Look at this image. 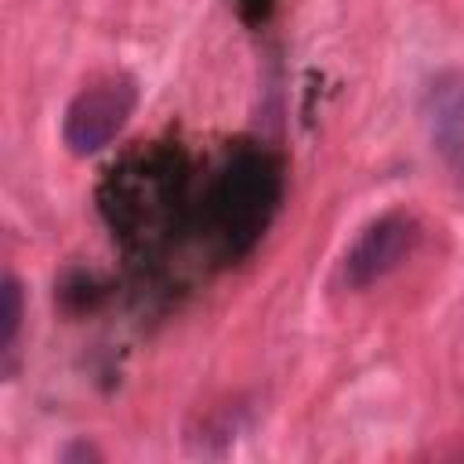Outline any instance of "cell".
I'll use <instances>...</instances> for the list:
<instances>
[{
  "label": "cell",
  "instance_id": "obj_7",
  "mask_svg": "<svg viewBox=\"0 0 464 464\" xmlns=\"http://www.w3.org/2000/svg\"><path fill=\"white\" fill-rule=\"evenodd\" d=\"M72 457H98V450H94V446H83V442H80V446H69V450L62 453V460H72Z\"/></svg>",
  "mask_w": 464,
  "mask_h": 464
},
{
  "label": "cell",
  "instance_id": "obj_4",
  "mask_svg": "<svg viewBox=\"0 0 464 464\" xmlns=\"http://www.w3.org/2000/svg\"><path fill=\"white\" fill-rule=\"evenodd\" d=\"M417 236H420L417 221L402 210L377 218L352 243V250L344 257V279L352 286H370V283L384 279L388 272H395L410 257V250L417 246Z\"/></svg>",
  "mask_w": 464,
  "mask_h": 464
},
{
  "label": "cell",
  "instance_id": "obj_1",
  "mask_svg": "<svg viewBox=\"0 0 464 464\" xmlns=\"http://www.w3.org/2000/svg\"><path fill=\"white\" fill-rule=\"evenodd\" d=\"M276 199H279L276 167L257 152H239L236 160H228L221 167V174L214 178V185L203 199L210 236L232 254L246 250L257 239V232L268 225Z\"/></svg>",
  "mask_w": 464,
  "mask_h": 464
},
{
  "label": "cell",
  "instance_id": "obj_5",
  "mask_svg": "<svg viewBox=\"0 0 464 464\" xmlns=\"http://www.w3.org/2000/svg\"><path fill=\"white\" fill-rule=\"evenodd\" d=\"M431 141L442 160L464 178V76L439 80L428 94Z\"/></svg>",
  "mask_w": 464,
  "mask_h": 464
},
{
  "label": "cell",
  "instance_id": "obj_6",
  "mask_svg": "<svg viewBox=\"0 0 464 464\" xmlns=\"http://www.w3.org/2000/svg\"><path fill=\"white\" fill-rule=\"evenodd\" d=\"M4 323H0V348L11 352L14 337H18V326H22V286L14 276H4Z\"/></svg>",
  "mask_w": 464,
  "mask_h": 464
},
{
  "label": "cell",
  "instance_id": "obj_3",
  "mask_svg": "<svg viewBox=\"0 0 464 464\" xmlns=\"http://www.w3.org/2000/svg\"><path fill=\"white\" fill-rule=\"evenodd\" d=\"M174 199H178V181L170 178V167H160L156 160H141L138 167L112 178V196L105 207L123 236H149L170 218Z\"/></svg>",
  "mask_w": 464,
  "mask_h": 464
},
{
  "label": "cell",
  "instance_id": "obj_2",
  "mask_svg": "<svg viewBox=\"0 0 464 464\" xmlns=\"http://www.w3.org/2000/svg\"><path fill=\"white\" fill-rule=\"evenodd\" d=\"M138 105V83L127 72H105L98 80H91L65 109L62 120V138L69 145V152L76 156H91L102 152L130 120Z\"/></svg>",
  "mask_w": 464,
  "mask_h": 464
}]
</instances>
